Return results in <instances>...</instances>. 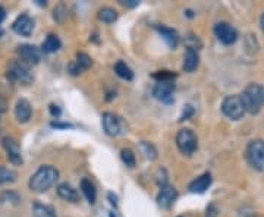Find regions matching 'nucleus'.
I'll use <instances>...</instances> for the list:
<instances>
[{
    "label": "nucleus",
    "instance_id": "0eeeda50",
    "mask_svg": "<svg viewBox=\"0 0 264 217\" xmlns=\"http://www.w3.org/2000/svg\"><path fill=\"white\" fill-rule=\"evenodd\" d=\"M222 111L232 120H239L245 114V108L239 96H228L222 103Z\"/></svg>",
    "mask_w": 264,
    "mask_h": 217
},
{
    "label": "nucleus",
    "instance_id": "f704fd0d",
    "mask_svg": "<svg viewBox=\"0 0 264 217\" xmlns=\"http://www.w3.org/2000/svg\"><path fill=\"white\" fill-rule=\"evenodd\" d=\"M6 108H7V105H6V102H4L3 99H0V114H3V113L6 111Z\"/></svg>",
    "mask_w": 264,
    "mask_h": 217
},
{
    "label": "nucleus",
    "instance_id": "c9c22d12",
    "mask_svg": "<svg viewBox=\"0 0 264 217\" xmlns=\"http://www.w3.org/2000/svg\"><path fill=\"white\" fill-rule=\"evenodd\" d=\"M52 126H55V128H71V125H68V123H58V122H53Z\"/></svg>",
    "mask_w": 264,
    "mask_h": 217
},
{
    "label": "nucleus",
    "instance_id": "aec40b11",
    "mask_svg": "<svg viewBox=\"0 0 264 217\" xmlns=\"http://www.w3.org/2000/svg\"><path fill=\"white\" fill-rule=\"evenodd\" d=\"M81 190H83V194L86 195V198L88 200V203L94 204L95 200H97V191H95V187L91 184V181L83 179L81 181Z\"/></svg>",
    "mask_w": 264,
    "mask_h": 217
},
{
    "label": "nucleus",
    "instance_id": "393cba45",
    "mask_svg": "<svg viewBox=\"0 0 264 217\" xmlns=\"http://www.w3.org/2000/svg\"><path fill=\"white\" fill-rule=\"evenodd\" d=\"M120 157H122V160H123V163L129 167V169H132V167H135V164H137V160H135V154L129 150V148H123L122 151H120Z\"/></svg>",
    "mask_w": 264,
    "mask_h": 217
},
{
    "label": "nucleus",
    "instance_id": "c756f323",
    "mask_svg": "<svg viewBox=\"0 0 264 217\" xmlns=\"http://www.w3.org/2000/svg\"><path fill=\"white\" fill-rule=\"evenodd\" d=\"M68 69H69V72H71L72 75H78V74H81V72H83V71L78 68V65H77L75 62H74V63H71V65L68 66Z\"/></svg>",
    "mask_w": 264,
    "mask_h": 217
},
{
    "label": "nucleus",
    "instance_id": "4be33fe9",
    "mask_svg": "<svg viewBox=\"0 0 264 217\" xmlns=\"http://www.w3.org/2000/svg\"><path fill=\"white\" fill-rule=\"evenodd\" d=\"M115 72H116L120 78H123V80H126V81H131V80L134 78V72H132L131 68H129L125 62H122V60H119V62L115 65Z\"/></svg>",
    "mask_w": 264,
    "mask_h": 217
},
{
    "label": "nucleus",
    "instance_id": "9b49d317",
    "mask_svg": "<svg viewBox=\"0 0 264 217\" xmlns=\"http://www.w3.org/2000/svg\"><path fill=\"white\" fill-rule=\"evenodd\" d=\"M12 29L22 37H29L34 32V21L29 15L22 13L16 18V21L12 25Z\"/></svg>",
    "mask_w": 264,
    "mask_h": 217
},
{
    "label": "nucleus",
    "instance_id": "4468645a",
    "mask_svg": "<svg viewBox=\"0 0 264 217\" xmlns=\"http://www.w3.org/2000/svg\"><path fill=\"white\" fill-rule=\"evenodd\" d=\"M211 175L207 172V173H203L201 176H198L195 181H192L188 187V190L192 192V194H203L208 190V187L211 185Z\"/></svg>",
    "mask_w": 264,
    "mask_h": 217
},
{
    "label": "nucleus",
    "instance_id": "ddd939ff",
    "mask_svg": "<svg viewBox=\"0 0 264 217\" xmlns=\"http://www.w3.org/2000/svg\"><path fill=\"white\" fill-rule=\"evenodd\" d=\"M176 197H177V191L172 185H162V190L157 195V203L160 207L163 209H169L174 203H175Z\"/></svg>",
    "mask_w": 264,
    "mask_h": 217
},
{
    "label": "nucleus",
    "instance_id": "6ab92c4d",
    "mask_svg": "<svg viewBox=\"0 0 264 217\" xmlns=\"http://www.w3.org/2000/svg\"><path fill=\"white\" fill-rule=\"evenodd\" d=\"M60 47H62V41L59 40V37L55 35V34H50V35H47V38L44 40V43H43V46H41V50H43L44 53H55V52H58Z\"/></svg>",
    "mask_w": 264,
    "mask_h": 217
},
{
    "label": "nucleus",
    "instance_id": "a211bd4d",
    "mask_svg": "<svg viewBox=\"0 0 264 217\" xmlns=\"http://www.w3.org/2000/svg\"><path fill=\"white\" fill-rule=\"evenodd\" d=\"M157 31L162 34V37L168 43V46L171 49H175L176 46H177V43H179V35H177V32H176L175 29L168 28V27H157Z\"/></svg>",
    "mask_w": 264,
    "mask_h": 217
},
{
    "label": "nucleus",
    "instance_id": "6e6552de",
    "mask_svg": "<svg viewBox=\"0 0 264 217\" xmlns=\"http://www.w3.org/2000/svg\"><path fill=\"white\" fill-rule=\"evenodd\" d=\"M214 34L217 40L226 46L234 44L238 40V31L228 22H217L214 25Z\"/></svg>",
    "mask_w": 264,
    "mask_h": 217
},
{
    "label": "nucleus",
    "instance_id": "2f4dec72",
    "mask_svg": "<svg viewBox=\"0 0 264 217\" xmlns=\"http://www.w3.org/2000/svg\"><path fill=\"white\" fill-rule=\"evenodd\" d=\"M194 113V108H191V106H186L185 110H183V114H182V117H180V120H186L191 114Z\"/></svg>",
    "mask_w": 264,
    "mask_h": 217
},
{
    "label": "nucleus",
    "instance_id": "f8f14e48",
    "mask_svg": "<svg viewBox=\"0 0 264 217\" xmlns=\"http://www.w3.org/2000/svg\"><path fill=\"white\" fill-rule=\"evenodd\" d=\"M1 142H3V147H4V150L7 153V159L10 160V163L15 164V166H21L24 163V160H22L19 144L13 138H9V136L3 138Z\"/></svg>",
    "mask_w": 264,
    "mask_h": 217
},
{
    "label": "nucleus",
    "instance_id": "c85d7f7f",
    "mask_svg": "<svg viewBox=\"0 0 264 217\" xmlns=\"http://www.w3.org/2000/svg\"><path fill=\"white\" fill-rule=\"evenodd\" d=\"M205 217H217V207H216L214 204H210V206H208Z\"/></svg>",
    "mask_w": 264,
    "mask_h": 217
},
{
    "label": "nucleus",
    "instance_id": "e433bc0d",
    "mask_svg": "<svg viewBox=\"0 0 264 217\" xmlns=\"http://www.w3.org/2000/svg\"><path fill=\"white\" fill-rule=\"evenodd\" d=\"M260 27H262V31L264 32V15L262 16V19H260Z\"/></svg>",
    "mask_w": 264,
    "mask_h": 217
},
{
    "label": "nucleus",
    "instance_id": "9d476101",
    "mask_svg": "<svg viewBox=\"0 0 264 217\" xmlns=\"http://www.w3.org/2000/svg\"><path fill=\"white\" fill-rule=\"evenodd\" d=\"M18 54L21 57V62L25 65H37L41 60V50L31 44H22L18 47Z\"/></svg>",
    "mask_w": 264,
    "mask_h": 217
},
{
    "label": "nucleus",
    "instance_id": "20e7f679",
    "mask_svg": "<svg viewBox=\"0 0 264 217\" xmlns=\"http://www.w3.org/2000/svg\"><path fill=\"white\" fill-rule=\"evenodd\" d=\"M247 160L253 169L264 172V141L254 139L247 147Z\"/></svg>",
    "mask_w": 264,
    "mask_h": 217
},
{
    "label": "nucleus",
    "instance_id": "412c9836",
    "mask_svg": "<svg viewBox=\"0 0 264 217\" xmlns=\"http://www.w3.org/2000/svg\"><path fill=\"white\" fill-rule=\"evenodd\" d=\"M32 213L35 217H56L53 207L44 206V204H40V203H35L32 206Z\"/></svg>",
    "mask_w": 264,
    "mask_h": 217
},
{
    "label": "nucleus",
    "instance_id": "423d86ee",
    "mask_svg": "<svg viewBox=\"0 0 264 217\" xmlns=\"http://www.w3.org/2000/svg\"><path fill=\"white\" fill-rule=\"evenodd\" d=\"M176 145L185 156H191L197 150V135L191 129H180L176 135Z\"/></svg>",
    "mask_w": 264,
    "mask_h": 217
},
{
    "label": "nucleus",
    "instance_id": "f03ea898",
    "mask_svg": "<svg viewBox=\"0 0 264 217\" xmlns=\"http://www.w3.org/2000/svg\"><path fill=\"white\" fill-rule=\"evenodd\" d=\"M245 111L257 114L264 105V87L259 84H250L239 96Z\"/></svg>",
    "mask_w": 264,
    "mask_h": 217
},
{
    "label": "nucleus",
    "instance_id": "f3484780",
    "mask_svg": "<svg viewBox=\"0 0 264 217\" xmlns=\"http://www.w3.org/2000/svg\"><path fill=\"white\" fill-rule=\"evenodd\" d=\"M198 53L197 50H192V49H186V53H185V59H183V69L185 72H194L198 66Z\"/></svg>",
    "mask_w": 264,
    "mask_h": 217
},
{
    "label": "nucleus",
    "instance_id": "2eb2a0df",
    "mask_svg": "<svg viewBox=\"0 0 264 217\" xmlns=\"http://www.w3.org/2000/svg\"><path fill=\"white\" fill-rule=\"evenodd\" d=\"M31 114H32V108H31L29 102L25 99L18 100V103L15 106V116H16L18 122H21V123L28 122L31 119Z\"/></svg>",
    "mask_w": 264,
    "mask_h": 217
},
{
    "label": "nucleus",
    "instance_id": "473e14b6",
    "mask_svg": "<svg viewBox=\"0 0 264 217\" xmlns=\"http://www.w3.org/2000/svg\"><path fill=\"white\" fill-rule=\"evenodd\" d=\"M50 113H52V116H59L60 114V108H58V106H55V105H50Z\"/></svg>",
    "mask_w": 264,
    "mask_h": 217
},
{
    "label": "nucleus",
    "instance_id": "dca6fc26",
    "mask_svg": "<svg viewBox=\"0 0 264 217\" xmlns=\"http://www.w3.org/2000/svg\"><path fill=\"white\" fill-rule=\"evenodd\" d=\"M56 192L60 198L66 200V201H71V203H77L80 201V195L77 192L75 188H72L69 184H60L58 188H56Z\"/></svg>",
    "mask_w": 264,
    "mask_h": 217
},
{
    "label": "nucleus",
    "instance_id": "cd10ccee",
    "mask_svg": "<svg viewBox=\"0 0 264 217\" xmlns=\"http://www.w3.org/2000/svg\"><path fill=\"white\" fill-rule=\"evenodd\" d=\"M21 201L19 195L16 192L12 191H4L3 194H0V203H12V204H18Z\"/></svg>",
    "mask_w": 264,
    "mask_h": 217
},
{
    "label": "nucleus",
    "instance_id": "72a5a7b5",
    "mask_svg": "<svg viewBox=\"0 0 264 217\" xmlns=\"http://www.w3.org/2000/svg\"><path fill=\"white\" fill-rule=\"evenodd\" d=\"M4 18H6V10H4L3 6H0V28H1V24H3Z\"/></svg>",
    "mask_w": 264,
    "mask_h": 217
},
{
    "label": "nucleus",
    "instance_id": "1a4fd4ad",
    "mask_svg": "<svg viewBox=\"0 0 264 217\" xmlns=\"http://www.w3.org/2000/svg\"><path fill=\"white\" fill-rule=\"evenodd\" d=\"M174 90L175 84L174 80H166V81H157V85L154 87V97L166 105H171L174 102Z\"/></svg>",
    "mask_w": 264,
    "mask_h": 217
},
{
    "label": "nucleus",
    "instance_id": "7ed1b4c3",
    "mask_svg": "<svg viewBox=\"0 0 264 217\" xmlns=\"http://www.w3.org/2000/svg\"><path fill=\"white\" fill-rule=\"evenodd\" d=\"M7 78L12 82L29 85L34 81V75L28 65H25L21 60H10L7 63Z\"/></svg>",
    "mask_w": 264,
    "mask_h": 217
},
{
    "label": "nucleus",
    "instance_id": "a878e982",
    "mask_svg": "<svg viewBox=\"0 0 264 217\" xmlns=\"http://www.w3.org/2000/svg\"><path fill=\"white\" fill-rule=\"evenodd\" d=\"M140 147H141V151L146 154V157H147V159H150V160L157 159V150H156V147H154L153 144L143 141V142L140 144Z\"/></svg>",
    "mask_w": 264,
    "mask_h": 217
},
{
    "label": "nucleus",
    "instance_id": "5701e85b",
    "mask_svg": "<svg viewBox=\"0 0 264 217\" xmlns=\"http://www.w3.org/2000/svg\"><path fill=\"white\" fill-rule=\"evenodd\" d=\"M117 12L115 10V9H112V7H103V9H100V12H98V18L103 21V22H106V24H112V22H115L116 19H117Z\"/></svg>",
    "mask_w": 264,
    "mask_h": 217
},
{
    "label": "nucleus",
    "instance_id": "39448f33",
    "mask_svg": "<svg viewBox=\"0 0 264 217\" xmlns=\"http://www.w3.org/2000/svg\"><path fill=\"white\" fill-rule=\"evenodd\" d=\"M103 128H104V132L109 135V136H119L122 134H125L126 131V125L123 122V119L112 111H106L103 114Z\"/></svg>",
    "mask_w": 264,
    "mask_h": 217
},
{
    "label": "nucleus",
    "instance_id": "7c9ffc66",
    "mask_svg": "<svg viewBox=\"0 0 264 217\" xmlns=\"http://www.w3.org/2000/svg\"><path fill=\"white\" fill-rule=\"evenodd\" d=\"M120 3H122L123 6H126V7H135V6L140 4L138 0H120Z\"/></svg>",
    "mask_w": 264,
    "mask_h": 217
},
{
    "label": "nucleus",
    "instance_id": "b1692460",
    "mask_svg": "<svg viewBox=\"0 0 264 217\" xmlns=\"http://www.w3.org/2000/svg\"><path fill=\"white\" fill-rule=\"evenodd\" d=\"M16 178H18V175H16L15 170L0 166V185H3V184H12V182L16 181Z\"/></svg>",
    "mask_w": 264,
    "mask_h": 217
},
{
    "label": "nucleus",
    "instance_id": "bb28decb",
    "mask_svg": "<svg viewBox=\"0 0 264 217\" xmlns=\"http://www.w3.org/2000/svg\"><path fill=\"white\" fill-rule=\"evenodd\" d=\"M77 65H78V68L81 69V71H86L88 69L91 65H92V60H91V57L88 56L87 53H78L77 54V62H75Z\"/></svg>",
    "mask_w": 264,
    "mask_h": 217
},
{
    "label": "nucleus",
    "instance_id": "f257e3e1",
    "mask_svg": "<svg viewBox=\"0 0 264 217\" xmlns=\"http://www.w3.org/2000/svg\"><path fill=\"white\" fill-rule=\"evenodd\" d=\"M59 172L52 166H41L29 179V188L34 192H46L50 187L56 184Z\"/></svg>",
    "mask_w": 264,
    "mask_h": 217
}]
</instances>
